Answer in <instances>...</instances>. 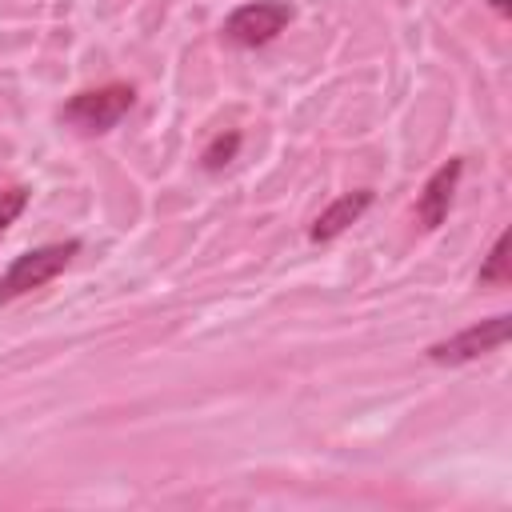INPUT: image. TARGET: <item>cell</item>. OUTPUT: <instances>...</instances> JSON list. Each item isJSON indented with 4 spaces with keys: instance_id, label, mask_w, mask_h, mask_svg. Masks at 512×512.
Listing matches in <instances>:
<instances>
[{
    "instance_id": "cell-5",
    "label": "cell",
    "mask_w": 512,
    "mask_h": 512,
    "mask_svg": "<svg viewBox=\"0 0 512 512\" xmlns=\"http://www.w3.org/2000/svg\"><path fill=\"white\" fill-rule=\"evenodd\" d=\"M460 172H464V160H448V164H440L428 180H424V188H420V196H416V220L432 232V228H440L444 224V216H448V208H452V192H456V184H460Z\"/></svg>"
},
{
    "instance_id": "cell-2",
    "label": "cell",
    "mask_w": 512,
    "mask_h": 512,
    "mask_svg": "<svg viewBox=\"0 0 512 512\" xmlns=\"http://www.w3.org/2000/svg\"><path fill=\"white\" fill-rule=\"evenodd\" d=\"M132 100H136V88H132V84L112 80V84H100V88H84V92H76V96L60 108V120H64L68 128L84 132V136H100V132L116 128V124L124 120V112L132 108Z\"/></svg>"
},
{
    "instance_id": "cell-1",
    "label": "cell",
    "mask_w": 512,
    "mask_h": 512,
    "mask_svg": "<svg viewBox=\"0 0 512 512\" xmlns=\"http://www.w3.org/2000/svg\"><path fill=\"white\" fill-rule=\"evenodd\" d=\"M76 252H80V240H56V244H40V248L20 252L8 264V272L0 276V308L28 296L32 288H44L48 280H56L72 264Z\"/></svg>"
},
{
    "instance_id": "cell-8",
    "label": "cell",
    "mask_w": 512,
    "mask_h": 512,
    "mask_svg": "<svg viewBox=\"0 0 512 512\" xmlns=\"http://www.w3.org/2000/svg\"><path fill=\"white\" fill-rule=\"evenodd\" d=\"M236 148H240V132H228V136L220 132V136L204 148V156H200V160H204V168H208V172H216V168H224V164L236 156Z\"/></svg>"
},
{
    "instance_id": "cell-3",
    "label": "cell",
    "mask_w": 512,
    "mask_h": 512,
    "mask_svg": "<svg viewBox=\"0 0 512 512\" xmlns=\"http://www.w3.org/2000/svg\"><path fill=\"white\" fill-rule=\"evenodd\" d=\"M292 20H296V8L288 0H252V4H240L236 12H228V20L220 24V32L236 48H264Z\"/></svg>"
},
{
    "instance_id": "cell-7",
    "label": "cell",
    "mask_w": 512,
    "mask_h": 512,
    "mask_svg": "<svg viewBox=\"0 0 512 512\" xmlns=\"http://www.w3.org/2000/svg\"><path fill=\"white\" fill-rule=\"evenodd\" d=\"M512 276H508V232L496 236V244L488 248V260L480 264L476 272V284H492V288H504Z\"/></svg>"
},
{
    "instance_id": "cell-4",
    "label": "cell",
    "mask_w": 512,
    "mask_h": 512,
    "mask_svg": "<svg viewBox=\"0 0 512 512\" xmlns=\"http://www.w3.org/2000/svg\"><path fill=\"white\" fill-rule=\"evenodd\" d=\"M508 336H512V316L496 312V316H488V320H480V324H472V328H464V332H456L448 340L428 344L424 356L432 364H468V360H480V356L504 348Z\"/></svg>"
},
{
    "instance_id": "cell-9",
    "label": "cell",
    "mask_w": 512,
    "mask_h": 512,
    "mask_svg": "<svg viewBox=\"0 0 512 512\" xmlns=\"http://www.w3.org/2000/svg\"><path fill=\"white\" fill-rule=\"evenodd\" d=\"M24 208H28V188H24V184L4 188V192H0V228L16 224V216H20Z\"/></svg>"
},
{
    "instance_id": "cell-6",
    "label": "cell",
    "mask_w": 512,
    "mask_h": 512,
    "mask_svg": "<svg viewBox=\"0 0 512 512\" xmlns=\"http://www.w3.org/2000/svg\"><path fill=\"white\" fill-rule=\"evenodd\" d=\"M372 208V192L368 188H356V192H344V196H336L316 220H312V228H308V240L312 244H328V240H336L340 232H348L364 212Z\"/></svg>"
}]
</instances>
